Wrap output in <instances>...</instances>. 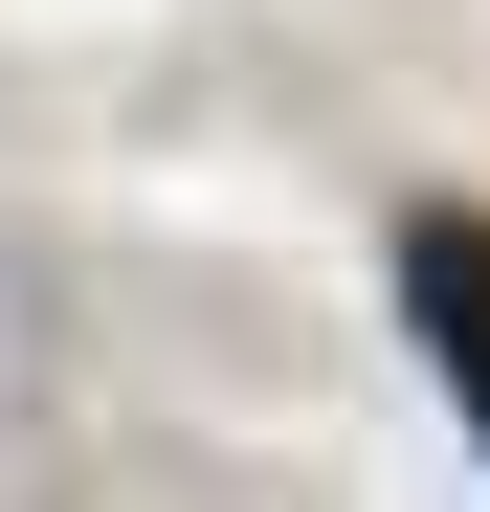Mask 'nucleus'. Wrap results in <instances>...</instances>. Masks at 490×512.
<instances>
[{
    "mask_svg": "<svg viewBox=\"0 0 490 512\" xmlns=\"http://www.w3.org/2000/svg\"><path fill=\"white\" fill-rule=\"evenodd\" d=\"M401 312H424V357H446L468 446H490V223H401Z\"/></svg>",
    "mask_w": 490,
    "mask_h": 512,
    "instance_id": "f257e3e1",
    "label": "nucleus"
}]
</instances>
